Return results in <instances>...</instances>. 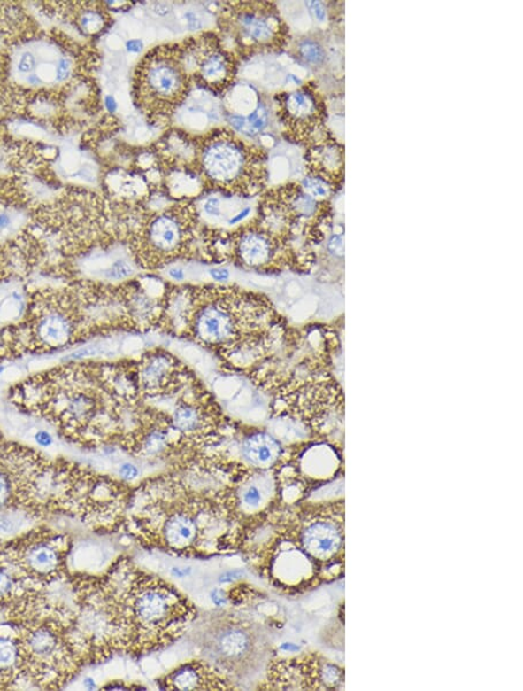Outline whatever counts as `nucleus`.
<instances>
[{
  "label": "nucleus",
  "instance_id": "1",
  "mask_svg": "<svg viewBox=\"0 0 523 691\" xmlns=\"http://www.w3.org/2000/svg\"><path fill=\"white\" fill-rule=\"evenodd\" d=\"M126 652L169 645L194 622V605L161 578L119 563L100 579Z\"/></svg>",
  "mask_w": 523,
  "mask_h": 691
},
{
  "label": "nucleus",
  "instance_id": "2",
  "mask_svg": "<svg viewBox=\"0 0 523 691\" xmlns=\"http://www.w3.org/2000/svg\"><path fill=\"white\" fill-rule=\"evenodd\" d=\"M135 514L137 532L148 544L180 555L225 551L239 542L242 523L232 495L150 497Z\"/></svg>",
  "mask_w": 523,
  "mask_h": 691
},
{
  "label": "nucleus",
  "instance_id": "3",
  "mask_svg": "<svg viewBox=\"0 0 523 691\" xmlns=\"http://www.w3.org/2000/svg\"><path fill=\"white\" fill-rule=\"evenodd\" d=\"M18 624L27 681L41 689L62 688L83 664L68 629L55 622Z\"/></svg>",
  "mask_w": 523,
  "mask_h": 691
},
{
  "label": "nucleus",
  "instance_id": "4",
  "mask_svg": "<svg viewBox=\"0 0 523 691\" xmlns=\"http://www.w3.org/2000/svg\"><path fill=\"white\" fill-rule=\"evenodd\" d=\"M258 162L251 150L231 132L214 133L204 143L200 167L207 181L227 190H246L254 184Z\"/></svg>",
  "mask_w": 523,
  "mask_h": 691
},
{
  "label": "nucleus",
  "instance_id": "5",
  "mask_svg": "<svg viewBox=\"0 0 523 691\" xmlns=\"http://www.w3.org/2000/svg\"><path fill=\"white\" fill-rule=\"evenodd\" d=\"M188 85L187 66L176 48L158 47L141 63L140 94L150 110L173 109L187 94Z\"/></svg>",
  "mask_w": 523,
  "mask_h": 691
},
{
  "label": "nucleus",
  "instance_id": "6",
  "mask_svg": "<svg viewBox=\"0 0 523 691\" xmlns=\"http://www.w3.org/2000/svg\"><path fill=\"white\" fill-rule=\"evenodd\" d=\"M202 634V646L209 663L222 674L243 679L254 670L258 639L250 626L224 620L211 624Z\"/></svg>",
  "mask_w": 523,
  "mask_h": 691
},
{
  "label": "nucleus",
  "instance_id": "7",
  "mask_svg": "<svg viewBox=\"0 0 523 691\" xmlns=\"http://www.w3.org/2000/svg\"><path fill=\"white\" fill-rule=\"evenodd\" d=\"M240 319L233 300H211L196 310L195 336L207 346L228 345L236 339Z\"/></svg>",
  "mask_w": 523,
  "mask_h": 691
},
{
  "label": "nucleus",
  "instance_id": "8",
  "mask_svg": "<svg viewBox=\"0 0 523 691\" xmlns=\"http://www.w3.org/2000/svg\"><path fill=\"white\" fill-rule=\"evenodd\" d=\"M27 681L19 624L9 620L0 624V690L17 688Z\"/></svg>",
  "mask_w": 523,
  "mask_h": 691
},
{
  "label": "nucleus",
  "instance_id": "9",
  "mask_svg": "<svg viewBox=\"0 0 523 691\" xmlns=\"http://www.w3.org/2000/svg\"><path fill=\"white\" fill-rule=\"evenodd\" d=\"M231 679L217 667L204 661H192L181 664L166 676L165 688L178 690L232 689Z\"/></svg>",
  "mask_w": 523,
  "mask_h": 691
},
{
  "label": "nucleus",
  "instance_id": "10",
  "mask_svg": "<svg viewBox=\"0 0 523 691\" xmlns=\"http://www.w3.org/2000/svg\"><path fill=\"white\" fill-rule=\"evenodd\" d=\"M187 236V218L181 211H166L151 219L147 229V243L158 254L173 255L183 246Z\"/></svg>",
  "mask_w": 523,
  "mask_h": 691
},
{
  "label": "nucleus",
  "instance_id": "11",
  "mask_svg": "<svg viewBox=\"0 0 523 691\" xmlns=\"http://www.w3.org/2000/svg\"><path fill=\"white\" fill-rule=\"evenodd\" d=\"M299 539L303 555L314 560H329L340 551L343 536L335 522L317 518L303 526Z\"/></svg>",
  "mask_w": 523,
  "mask_h": 691
},
{
  "label": "nucleus",
  "instance_id": "12",
  "mask_svg": "<svg viewBox=\"0 0 523 691\" xmlns=\"http://www.w3.org/2000/svg\"><path fill=\"white\" fill-rule=\"evenodd\" d=\"M194 55L196 76L206 87L222 89L234 75L233 59L214 43L202 44Z\"/></svg>",
  "mask_w": 523,
  "mask_h": 691
},
{
  "label": "nucleus",
  "instance_id": "13",
  "mask_svg": "<svg viewBox=\"0 0 523 691\" xmlns=\"http://www.w3.org/2000/svg\"><path fill=\"white\" fill-rule=\"evenodd\" d=\"M234 26L241 38L259 47L270 46L280 35V22L276 18L252 5H246L237 11L234 17Z\"/></svg>",
  "mask_w": 523,
  "mask_h": 691
},
{
  "label": "nucleus",
  "instance_id": "14",
  "mask_svg": "<svg viewBox=\"0 0 523 691\" xmlns=\"http://www.w3.org/2000/svg\"><path fill=\"white\" fill-rule=\"evenodd\" d=\"M273 490V482L268 475L256 477L244 481L239 492L234 493L237 512L242 518V514H252L268 503Z\"/></svg>",
  "mask_w": 523,
  "mask_h": 691
},
{
  "label": "nucleus",
  "instance_id": "15",
  "mask_svg": "<svg viewBox=\"0 0 523 691\" xmlns=\"http://www.w3.org/2000/svg\"><path fill=\"white\" fill-rule=\"evenodd\" d=\"M281 447L280 441L268 433L258 432L251 434L244 440L242 454L244 459L258 468L273 466L280 459Z\"/></svg>",
  "mask_w": 523,
  "mask_h": 691
},
{
  "label": "nucleus",
  "instance_id": "16",
  "mask_svg": "<svg viewBox=\"0 0 523 691\" xmlns=\"http://www.w3.org/2000/svg\"><path fill=\"white\" fill-rule=\"evenodd\" d=\"M237 252L246 265L252 267L265 265L273 254V244L266 234L250 230L240 237Z\"/></svg>",
  "mask_w": 523,
  "mask_h": 691
},
{
  "label": "nucleus",
  "instance_id": "17",
  "mask_svg": "<svg viewBox=\"0 0 523 691\" xmlns=\"http://www.w3.org/2000/svg\"><path fill=\"white\" fill-rule=\"evenodd\" d=\"M284 111L288 120L296 125L310 128L317 121V98L310 91L299 90L292 92L285 98Z\"/></svg>",
  "mask_w": 523,
  "mask_h": 691
},
{
  "label": "nucleus",
  "instance_id": "18",
  "mask_svg": "<svg viewBox=\"0 0 523 691\" xmlns=\"http://www.w3.org/2000/svg\"><path fill=\"white\" fill-rule=\"evenodd\" d=\"M72 322L65 314L58 312L39 318L36 325V337L46 346H61L72 336Z\"/></svg>",
  "mask_w": 523,
  "mask_h": 691
},
{
  "label": "nucleus",
  "instance_id": "19",
  "mask_svg": "<svg viewBox=\"0 0 523 691\" xmlns=\"http://www.w3.org/2000/svg\"><path fill=\"white\" fill-rule=\"evenodd\" d=\"M173 373L172 359L166 355H153L144 362L140 371L141 384L147 390L156 392L168 384Z\"/></svg>",
  "mask_w": 523,
  "mask_h": 691
},
{
  "label": "nucleus",
  "instance_id": "20",
  "mask_svg": "<svg viewBox=\"0 0 523 691\" xmlns=\"http://www.w3.org/2000/svg\"><path fill=\"white\" fill-rule=\"evenodd\" d=\"M231 121L236 131L246 136H254L263 131L266 124H268V111H266L265 106L259 105L248 117L232 115Z\"/></svg>",
  "mask_w": 523,
  "mask_h": 691
},
{
  "label": "nucleus",
  "instance_id": "21",
  "mask_svg": "<svg viewBox=\"0 0 523 691\" xmlns=\"http://www.w3.org/2000/svg\"><path fill=\"white\" fill-rule=\"evenodd\" d=\"M203 417L200 411L191 405H181L174 411L173 423L174 429L184 433H194L202 429Z\"/></svg>",
  "mask_w": 523,
  "mask_h": 691
},
{
  "label": "nucleus",
  "instance_id": "22",
  "mask_svg": "<svg viewBox=\"0 0 523 691\" xmlns=\"http://www.w3.org/2000/svg\"><path fill=\"white\" fill-rule=\"evenodd\" d=\"M314 159L317 161V165L325 170V174L326 172L328 174L342 169V150L335 146V144H325V146L318 147L317 151H315ZM325 174L324 178H326Z\"/></svg>",
  "mask_w": 523,
  "mask_h": 691
},
{
  "label": "nucleus",
  "instance_id": "23",
  "mask_svg": "<svg viewBox=\"0 0 523 691\" xmlns=\"http://www.w3.org/2000/svg\"><path fill=\"white\" fill-rule=\"evenodd\" d=\"M302 190L311 197V198L317 200L320 198H326L332 191V187L328 180L321 176H309L304 178L302 183Z\"/></svg>",
  "mask_w": 523,
  "mask_h": 691
},
{
  "label": "nucleus",
  "instance_id": "24",
  "mask_svg": "<svg viewBox=\"0 0 523 691\" xmlns=\"http://www.w3.org/2000/svg\"><path fill=\"white\" fill-rule=\"evenodd\" d=\"M169 434L163 429L151 431L143 440V451L146 454L154 455L162 452L168 446Z\"/></svg>",
  "mask_w": 523,
  "mask_h": 691
},
{
  "label": "nucleus",
  "instance_id": "25",
  "mask_svg": "<svg viewBox=\"0 0 523 691\" xmlns=\"http://www.w3.org/2000/svg\"><path fill=\"white\" fill-rule=\"evenodd\" d=\"M290 206L299 215H311L317 210V200L306 195L303 190H298L293 195Z\"/></svg>",
  "mask_w": 523,
  "mask_h": 691
},
{
  "label": "nucleus",
  "instance_id": "26",
  "mask_svg": "<svg viewBox=\"0 0 523 691\" xmlns=\"http://www.w3.org/2000/svg\"><path fill=\"white\" fill-rule=\"evenodd\" d=\"M299 51L303 58L311 65H320L324 61V50H322L320 44L313 40L303 41L300 43Z\"/></svg>",
  "mask_w": 523,
  "mask_h": 691
},
{
  "label": "nucleus",
  "instance_id": "27",
  "mask_svg": "<svg viewBox=\"0 0 523 691\" xmlns=\"http://www.w3.org/2000/svg\"><path fill=\"white\" fill-rule=\"evenodd\" d=\"M133 274V267L125 260H118L105 271V277L110 281L125 280Z\"/></svg>",
  "mask_w": 523,
  "mask_h": 691
},
{
  "label": "nucleus",
  "instance_id": "28",
  "mask_svg": "<svg viewBox=\"0 0 523 691\" xmlns=\"http://www.w3.org/2000/svg\"><path fill=\"white\" fill-rule=\"evenodd\" d=\"M81 28L88 33H97L103 28L104 19L97 11H88L81 18Z\"/></svg>",
  "mask_w": 523,
  "mask_h": 691
},
{
  "label": "nucleus",
  "instance_id": "29",
  "mask_svg": "<svg viewBox=\"0 0 523 691\" xmlns=\"http://www.w3.org/2000/svg\"><path fill=\"white\" fill-rule=\"evenodd\" d=\"M139 474H140L139 468H137L135 464H133L131 462L122 463L121 466L119 467V475H120L122 480L125 481L135 480V478L139 477Z\"/></svg>",
  "mask_w": 523,
  "mask_h": 691
},
{
  "label": "nucleus",
  "instance_id": "30",
  "mask_svg": "<svg viewBox=\"0 0 523 691\" xmlns=\"http://www.w3.org/2000/svg\"><path fill=\"white\" fill-rule=\"evenodd\" d=\"M328 250L332 254L335 256H343L344 254V244H343V236L342 234H335V236H333L330 237L329 243H328Z\"/></svg>",
  "mask_w": 523,
  "mask_h": 691
},
{
  "label": "nucleus",
  "instance_id": "31",
  "mask_svg": "<svg viewBox=\"0 0 523 691\" xmlns=\"http://www.w3.org/2000/svg\"><path fill=\"white\" fill-rule=\"evenodd\" d=\"M73 65L70 59L61 58L58 63V81L65 82L66 78L72 75Z\"/></svg>",
  "mask_w": 523,
  "mask_h": 691
},
{
  "label": "nucleus",
  "instance_id": "32",
  "mask_svg": "<svg viewBox=\"0 0 523 691\" xmlns=\"http://www.w3.org/2000/svg\"><path fill=\"white\" fill-rule=\"evenodd\" d=\"M35 440L40 447L48 448L54 444V438L48 431L40 430L35 433Z\"/></svg>",
  "mask_w": 523,
  "mask_h": 691
},
{
  "label": "nucleus",
  "instance_id": "33",
  "mask_svg": "<svg viewBox=\"0 0 523 691\" xmlns=\"http://www.w3.org/2000/svg\"><path fill=\"white\" fill-rule=\"evenodd\" d=\"M205 212L212 217H220L221 215V204L218 198H210L205 203Z\"/></svg>",
  "mask_w": 523,
  "mask_h": 691
},
{
  "label": "nucleus",
  "instance_id": "34",
  "mask_svg": "<svg viewBox=\"0 0 523 691\" xmlns=\"http://www.w3.org/2000/svg\"><path fill=\"white\" fill-rule=\"evenodd\" d=\"M307 6L310 7L311 13L314 14V17L317 18L319 21L325 20L326 10L324 7V4L320 2H309L307 3Z\"/></svg>",
  "mask_w": 523,
  "mask_h": 691
},
{
  "label": "nucleus",
  "instance_id": "35",
  "mask_svg": "<svg viewBox=\"0 0 523 691\" xmlns=\"http://www.w3.org/2000/svg\"><path fill=\"white\" fill-rule=\"evenodd\" d=\"M211 277L214 281L224 282L229 278V271L227 269H212L210 271Z\"/></svg>",
  "mask_w": 523,
  "mask_h": 691
},
{
  "label": "nucleus",
  "instance_id": "36",
  "mask_svg": "<svg viewBox=\"0 0 523 691\" xmlns=\"http://www.w3.org/2000/svg\"><path fill=\"white\" fill-rule=\"evenodd\" d=\"M11 226H12V215L7 212H2L0 214V232L9 229Z\"/></svg>",
  "mask_w": 523,
  "mask_h": 691
},
{
  "label": "nucleus",
  "instance_id": "37",
  "mask_svg": "<svg viewBox=\"0 0 523 691\" xmlns=\"http://www.w3.org/2000/svg\"><path fill=\"white\" fill-rule=\"evenodd\" d=\"M185 18H187L188 26L191 29H198L202 27V21L198 19V17H196L194 12H188L185 14Z\"/></svg>",
  "mask_w": 523,
  "mask_h": 691
},
{
  "label": "nucleus",
  "instance_id": "38",
  "mask_svg": "<svg viewBox=\"0 0 523 691\" xmlns=\"http://www.w3.org/2000/svg\"><path fill=\"white\" fill-rule=\"evenodd\" d=\"M250 214V207H246V209H243L242 211L239 212L236 215H233L231 221H229V225H235L239 224V222L242 221L243 219H246L248 215Z\"/></svg>",
  "mask_w": 523,
  "mask_h": 691
},
{
  "label": "nucleus",
  "instance_id": "39",
  "mask_svg": "<svg viewBox=\"0 0 523 691\" xmlns=\"http://www.w3.org/2000/svg\"><path fill=\"white\" fill-rule=\"evenodd\" d=\"M142 43H141L140 40H131L127 43V50L131 51V53H139L141 50H142Z\"/></svg>",
  "mask_w": 523,
  "mask_h": 691
},
{
  "label": "nucleus",
  "instance_id": "40",
  "mask_svg": "<svg viewBox=\"0 0 523 691\" xmlns=\"http://www.w3.org/2000/svg\"><path fill=\"white\" fill-rule=\"evenodd\" d=\"M169 276L172 277L174 281H181L184 280L185 274L183 269L173 268L169 270Z\"/></svg>",
  "mask_w": 523,
  "mask_h": 691
},
{
  "label": "nucleus",
  "instance_id": "41",
  "mask_svg": "<svg viewBox=\"0 0 523 691\" xmlns=\"http://www.w3.org/2000/svg\"><path fill=\"white\" fill-rule=\"evenodd\" d=\"M106 106L109 107L110 111L116 110L117 103H116V100H114L113 97H107V98H106Z\"/></svg>",
  "mask_w": 523,
  "mask_h": 691
},
{
  "label": "nucleus",
  "instance_id": "42",
  "mask_svg": "<svg viewBox=\"0 0 523 691\" xmlns=\"http://www.w3.org/2000/svg\"><path fill=\"white\" fill-rule=\"evenodd\" d=\"M4 370V368L0 367V373Z\"/></svg>",
  "mask_w": 523,
  "mask_h": 691
}]
</instances>
